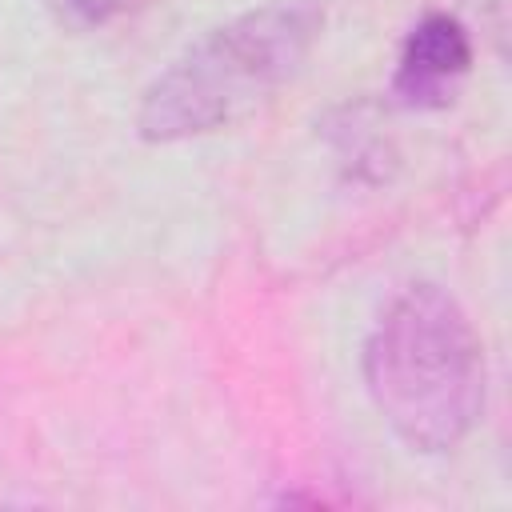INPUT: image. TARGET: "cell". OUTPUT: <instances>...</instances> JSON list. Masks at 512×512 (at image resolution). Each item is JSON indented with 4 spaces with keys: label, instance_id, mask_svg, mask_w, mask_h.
I'll list each match as a JSON object with an SVG mask.
<instances>
[{
    "label": "cell",
    "instance_id": "cell-1",
    "mask_svg": "<svg viewBox=\"0 0 512 512\" xmlns=\"http://www.w3.org/2000/svg\"><path fill=\"white\" fill-rule=\"evenodd\" d=\"M364 376L388 428L416 452L456 448L484 408L480 336L436 284L388 300L364 348Z\"/></svg>",
    "mask_w": 512,
    "mask_h": 512
},
{
    "label": "cell",
    "instance_id": "cell-2",
    "mask_svg": "<svg viewBox=\"0 0 512 512\" xmlns=\"http://www.w3.org/2000/svg\"><path fill=\"white\" fill-rule=\"evenodd\" d=\"M324 28L316 0H276L192 44L140 104L144 140H188L256 108L308 60Z\"/></svg>",
    "mask_w": 512,
    "mask_h": 512
},
{
    "label": "cell",
    "instance_id": "cell-3",
    "mask_svg": "<svg viewBox=\"0 0 512 512\" xmlns=\"http://www.w3.org/2000/svg\"><path fill=\"white\" fill-rule=\"evenodd\" d=\"M468 64H472V44L464 24L456 16L432 12L408 32L392 88L412 108H440L456 96L460 80L468 76Z\"/></svg>",
    "mask_w": 512,
    "mask_h": 512
},
{
    "label": "cell",
    "instance_id": "cell-4",
    "mask_svg": "<svg viewBox=\"0 0 512 512\" xmlns=\"http://www.w3.org/2000/svg\"><path fill=\"white\" fill-rule=\"evenodd\" d=\"M52 12L72 28H100L112 16H120L132 0H48Z\"/></svg>",
    "mask_w": 512,
    "mask_h": 512
}]
</instances>
